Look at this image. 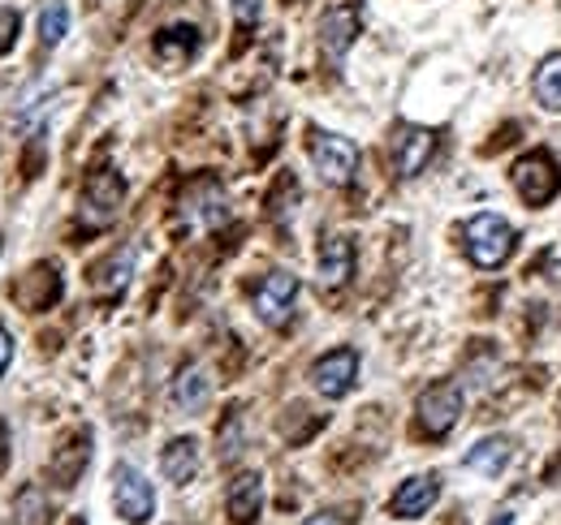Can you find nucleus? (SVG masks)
<instances>
[{
  "instance_id": "nucleus-17",
  "label": "nucleus",
  "mask_w": 561,
  "mask_h": 525,
  "mask_svg": "<svg viewBox=\"0 0 561 525\" xmlns=\"http://www.w3.org/2000/svg\"><path fill=\"white\" fill-rule=\"evenodd\" d=\"M87 460H91V435L82 431V435H73L66 448H57V457H53V478H57L61 487H73L78 474L87 469Z\"/></svg>"
},
{
  "instance_id": "nucleus-23",
  "label": "nucleus",
  "mask_w": 561,
  "mask_h": 525,
  "mask_svg": "<svg viewBox=\"0 0 561 525\" xmlns=\"http://www.w3.org/2000/svg\"><path fill=\"white\" fill-rule=\"evenodd\" d=\"M66 35H70V9H66V0H48L39 9V44L57 48Z\"/></svg>"
},
{
  "instance_id": "nucleus-21",
  "label": "nucleus",
  "mask_w": 561,
  "mask_h": 525,
  "mask_svg": "<svg viewBox=\"0 0 561 525\" xmlns=\"http://www.w3.org/2000/svg\"><path fill=\"white\" fill-rule=\"evenodd\" d=\"M130 271H135V250H117V255H108L104 267H95V293H104V298L122 293V289L130 284Z\"/></svg>"
},
{
  "instance_id": "nucleus-4",
  "label": "nucleus",
  "mask_w": 561,
  "mask_h": 525,
  "mask_svg": "<svg viewBox=\"0 0 561 525\" xmlns=\"http://www.w3.org/2000/svg\"><path fill=\"white\" fill-rule=\"evenodd\" d=\"M311 164L329 186H351L358 173V147L342 133L316 130L311 133Z\"/></svg>"
},
{
  "instance_id": "nucleus-7",
  "label": "nucleus",
  "mask_w": 561,
  "mask_h": 525,
  "mask_svg": "<svg viewBox=\"0 0 561 525\" xmlns=\"http://www.w3.org/2000/svg\"><path fill=\"white\" fill-rule=\"evenodd\" d=\"M458 418H462V388H458V384H432V388H423L420 427L432 440L449 435V431L458 427Z\"/></svg>"
},
{
  "instance_id": "nucleus-20",
  "label": "nucleus",
  "mask_w": 561,
  "mask_h": 525,
  "mask_svg": "<svg viewBox=\"0 0 561 525\" xmlns=\"http://www.w3.org/2000/svg\"><path fill=\"white\" fill-rule=\"evenodd\" d=\"M48 517H53L48 491L35 487V482H26V487L18 491V500H13V525H48Z\"/></svg>"
},
{
  "instance_id": "nucleus-9",
  "label": "nucleus",
  "mask_w": 561,
  "mask_h": 525,
  "mask_svg": "<svg viewBox=\"0 0 561 525\" xmlns=\"http://www.w3.org/2000/svg\"><path fill=\"white\" fill-rule=\"evenodd\" d=\"M358 26H363L358 4H351V0L329 4L324 18H320V48H324L333 61H342V57L351 52V44L358 39Z\"/></svg>"
},
{
  "instance_id": "nucleus-8",
  "label": "nucleus",
  "mask_w": 561,
  "mask_h": 525,
  "mask_svg": "<svg viewBox=\"0 0 561 525\" xmlns=\"http://www.w3.org/2000/svg\"><path fill=\"white\" fill-rule=\"evenodd\" d=\"M354 380H358V353L354 349H333L311 366V388L329 400H342L354 388Z\"/></svg>"
},
{
  "instance_id": "nucleus-2",
  "label": "nucleus",
  "mask_w": 561,
  "mask_h": 525,
  "mask_svg": "<svg viewBox=\"0 0 561 525\" xmlns=\"http://www.w3.org/2000/svg\"><path fill=\"white\" fill-rule=\"evenodd\" d=\"M122 202H126V182H122L113 168H100V173H91L87 186H82V207H78V215H82L87 229H108V224L122 215Z\"/></svg>"
},
{
  "instance_id": "nucleus-25",
  "label": "nucleus",
  "mask_w": 561,
  "mask_h": 525,
  "mask_svg": "<svg viewBox=\"0 0 561 525\" xmlns=\"http://www.w3.org/2000/svg\"><path fill=\"white\" fill-rule=\"evenodd\" d=\"M260 13H264V0H233V18H238V26H255Z\"/></svg>"
},
{
  "instance_id": "nucleus-19",
  "label": "nucleus",
  "mask_w": 561,
  "mask_h": 525,
  "mask_svg": "<svg viewBox=\"0 0 561 525\" xmlns=\"http://www.w3.org/2000/svg\"><path fill=\"white\" fill-rule=\"evenodd\" d=\"M510 448H514V444H510L505 435H489L484 444H476V448L462 457V465H467V469H476V474H489V478H496V474L510 465Z\"/></svg>"
},
{
  "instance_id": "nucleus-6",
  "label": "nucleus",
  "mask_w": 561,
  "mask_h": 525,
  "mask_svg": "<svg viewBox=\"0 0 561 525\" xmlns=\"http://www.w3.org/2000/svg\"><path fill=\"white\" fill-rule=\"evenodd\" d=\"M298 302V276L294 271H268L264 284L255 289V315L268 328H285Z\"/></svg>"
},
{
  "instance_id": "nucleus-15",
  "label": "nucleus",
  "mask_w": 561,
  "mask_h": 525,
  "mask_svg": "<svg viewBox=\"0 0 561 525\" xmlns=\"http://www.w3.org/2000/svg\"><path fill=\"white\" fill-rule=\"evenodd\" d=\"M208 396H211V380L204 366L178 371V380H173V405H178L182 413H199V409L208 405Z\"/></svg>"
},
{
  "instance_id": "nucleus-10",
  "label": "nucleus",
  "mask_w": 561,
  "mask_h": 525,
  "mask_svg": "<svg viewBox=\"0 0 561 525\" xmlns=\"http://www.w3.org/2000/svg\"><path fill=\"white\" fill-rule=\"evenodd\" d=\"M436 155V130L427 126H402L393 133V168L398 177H420Z\"/></svg>"
},
{
  "instance_id": "nucleus-5",
  "label": "nucleus",
  "mask_w": 561,
  "mask_h": 525,
  "mask_svg": "<svg viewBox=\"0 0 561 525\" xmlns=\"http://www.w3.org/2000/svg\"><path fill=\"white\" fill-rule=\"evenodd\" d=\"M113 504H117V513L130 525L151 522V513H156V491H151V482L142 478L135 465H117V469H113Z\"/></svg>"
},
{
  "instance_id": "nucleus-1",
  "label": "nucleus",
  "mask_w": 561,
  "mask_h": 525,
  "mask_svg": "<svg viewBox=\"0 0 561 525\" xmlns=\"http://www.w3.org/2000/svg\"><path fill=\"white\" fill-rule=\"evenodd\" d=\"M514 237H518V233H514L510 220H501V215L484 211V215H476V220L467 224V255H471L476 267L492 271V267H501V262L510 259Z\"/></svg>"
},
{
  "instance_id": "nucleus-24",
  "label": "nucleus",
  "mask_w": 561,
  "mask_h": 525,
  "mask_svg": "<svg viewBox=\"0 0 561 525\" xmlns=\"http://www.w3.org/2000/svg\"><path fill=\"white\" fill-rule=\"evenodd\" d=\"M18 31H22V18L13 9H0V57L18 44Z\"/></svg>"
},
{
  "instance_id": "nucleus-16",
  "label": "nucleus",
  "mask_w": 561,
  "mask_h": 525,
  "mask_svg": "<svg viewBox=\"0 0 561 525\" xmlns=\"http://www.w3.org/2000/svg\"><path fill=\"white\" fill-rule=\"evenodd\" d=\"M191 220H199L204 229H216V224H225L229 220V207H225V195H220V186L216 182H199L195 190H191Z\"/></svg>"
},
{
  "instance_id": "nucleus-22",
  "label": "nucleus",
  "mask_w": 561,
  "mask_h": 525,
  "mask_svg": "<svg viewBox=\"0 0 561 525\" xmlns=\"http://www.w3.org/2000/svg\"><path fill=\"white\" fill-rule=\"evenodd\" d=\"M156 52H160L169 66H178V61H186V57L199 52V31H195V26H169V31H160Z\"/></svg>"
},
{
  "instance_id": "nucleus-12",
  "label": "nucleus",
  "mask_w": 561,
  "mask_h": 525,
  "mask_svg": "<svg viewBox=\"0 0 561 525\" xmlns=\"http://www.w3.org/2000/svg\"><path fill=\"white\" fill-rule=\"evenodd\" d=\"M225 509H229L233 525L255 522V517H260V509H264V478H260L255 469L238 474V478L229 482V491H225Z\"/></svg>"
},
{
  "instance_id": "nucleus-14",
  "label": "nucleus",
  "mask_w": 561,
  "mask_h": 525,
  "mask_svg": "<svg viewBox=\"0 0 561 525\" xmlns=\"http://www.w3.org/2000/svg\"><path fill=\"white\" fill-rule=\"evenodd\" d=\"M160 469H164V478H169V482L186 487V482L199 474V444H195L191 435L169 440V448L160 453Z\"/></svg>"
},
{
  "instance_id": "nucleus-18",
  "label": "nucleus",
  "mask_w": 561,
  "mask_h": 525,
  "mask_svg": "<svg viewBox=\"0 0 561 525\" xmlns=\"http://www.w3.org/2000/svg\"><path fill=\"white\" fill-rule=\"evenodd\" d=\"M531 95H536V104H540V108H549V113H561V52L545 57V61L536 66V78H531Z\"/></svg>"
},
{
  "instance_id": "nucleus-29",
  "label": "nucleus",
  "mask_w": 561,
  "mask_h": 525,
  "mask_svg": "<svg viewBox=\"0 0 561 525\" xmlns=\"http://www.w3.org/2000/svg\"><path fill=\"white\" fill-rule=\"evenodd\" d=\"M492 525H514V513H501V517H492Z\"/></svg>"
},
{
  "instance_id": "nucleus-11",
  "label": "nucleus",
  "mask_w": 561,
  "mask_h": 525,
  "mask_svg": "<svg viewBox=\"0 0 561 525\" xmlns=\"http://www.w3.org/2000/svg\"><path fill=\"white\" fill-rule=\"evenodd\" d=\"M436 495H440V478H436V474H420V478H407V482L393 491L389 509H393V517L415 522V517H423V513L436 504Z\"/></svg>"
},
{
  "instance_id": "nucleus-28",
  "label": "nucleus",
  "mask_w": 561,
  "mask_h": 525,
  "mask_svg": "<svg viewBox=\"0 0 561 525\" xmlns=\"http://www.w3.org/2000/svg\"><path fill=\"white\" fill-rule=\"evenodd\" d=\"M4 457H9V427L0 422V469H4Z\"/></svg>"
},
{
  "instance_id": "nucleus-30",
  "label": "nucleus",
  "mask_w": 561,
  "mask_h": 525,
  "mask_svg": "<svg viewBox=\"0 0 561 525\" xmlns=\"http://www.w3.org/2000/svg\"><path fill=\"white\" fill-rule=\"evenodd\" d=\"M70 525H87V522H82V517H73V522Z\"/></svg>"
},
{
  "instance_id": "nucleus-27",
  "label": "nucleus",
  "mask_w": 561,
  "mask_h": 525,
  "mask_svg": "<svg viewBox=\"0 0 561 525\" xmlns=\"http://www.w3.org/2000/svg\"><path fill=\"white\" fill-rule=\"evenodd\" d=\"M302 525H351L346 517H337V513H316V517H307Z\"/></svg>"
},
{
  "instance_id": "nucleus-26",
  "label": "nucleus",
  "mask_w": 561,
  "mask_h": 525,
  "mask_svg": "<svg viewBox=\"0 0 561 525\" xmlns=\"http://www.w3.org/2000/svg\"><path fill=\"white\" fill-rule=\"evenodd\" d=\"M9 362H13V336L0 328V380H4V371H9Z\"/></svg>"
},
{
  "instance_id": "nucleus-13",
  "label": "nucleus",
  "mask_w": 561,
  "mask_h": 525,
  "mask_svg": "<svg viewBox=\"0 0 561 525\" xmlns=\"http://www.w3.org/2000/svg\"><path fill=\"white\" fill-rule=\"evenodd\" d=\"M354 276V246L351 237H329L320 246V284L324 289H342Z\"/></svg>"
},
{
  "instance_id": "nucleus-3",
  "label": "nucleus",
  "mask_w": 561,
  "mask_h": 525,
  "mask_svg": "<svg viewBox=\"0 0 561 525\" xmlns=\"http://www.w3.org/2000/svg\"><path fill=\"white\" fill-rule=\"evenodd\" d=\"M510 182H514V190L523 195V202L545 207V202L561 190V168L549 151H527L523 160H514Z\"/></svg>"
}]
</instances>
